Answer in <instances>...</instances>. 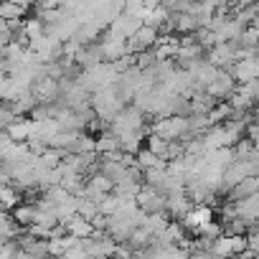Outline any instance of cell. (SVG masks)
Returning a JSON list of instances; mask_svg holds the SVG:
<instances>
[{
  "label": "cell",
  "instance_id": "6da1fadb",
  "mask_svg": "<svg viewBox=\"0 0 259 259\" xmlns=\"http://www.w3.org/2000/svg\"><path fill=\"white\" fill-rule=\"evenodd\" d=\"M150 135H160L168 143H183L186 138H191V117L183 114L158 117L150 127Z\"/></svg>",
  "mask_w": 259,
  "mask_h": 259
},
{
  "label": "cell",
  "instance_id": "7a4b0ae2",
  "mask_svg": "<svg viewBox=\"0 0 259 259\" xmlns=\"http://www.w3.org/2000/svg\"><path fill=\"white\" fill-rule=\"evenodd\" d=\"M236 84H239V81L234 79V74H231V71L219 69V76H216V79H213V81L206 87V92H208L216 102H229V99H231V94L239 89Z\"/></svg>",
  "mask_w": 259,
  "mask_h": 259
},
{
  "label": "cell",
  "instance_id": "3957f363",
  "mask_svg": "<svg viewBox=\"0 0 259 259\" xmlns=\"http://www.w3.org/2000/svg\"><path fill=\"white\" fill-rule=\"evenodd\" d=\"M102 54H104V61H109V64H117L119 59H124L127 54H130V44H127V38H122V36H117V33H112V31H107L104 36H102Z\"/></svg>",
  "mask_w": 259,
  "mask_h": 259
},
{
  "label": "cell",
  "instance_id": "277c9868",
  "mask_svg": "<svg viewBox=\"0 0 259 259\" xmlns=\"http://www.w3.org/2000/svg\"><path fill=\"white\" fill-rule=\"evenodd\" d=\"M158 41H160V31L158 28H153V26H143L133 38H130L127 44H130V54H143V51H150V49H155L158 46Z\"/></svg>",
  "mask_w": 259,
  "mask_h": 259
},
{
  "label": "cell",
  "instance_id": "5b68a950",
  "mask_svg": "<svg viewBox=\"0 0 259 259\" xmlns=\"http://www.w3.org/2000/svg\"><path fill=\"white\" fill-rule=\"evenodd\" d=\"M114 191V183L104 176V173H92L89 178H87V193H84V198H92V201H97V203H102L109 193Z\"/></svg>",
  "mask_w": 259,
  "mask_h": 259
},
{
  "label": "cell",
  "instance_id": "8992f818",
  "mask_svg": "<svg viewBox=\"0 0 259 259\" xmlns=\"http://www.w3.org/2000/svg\"><path fill=\"white\" fill-rule=\"evenodd\" d=\"M138 206L148 213H163V211H168V198H165V193H160L150 186H143V191L138 193Z\"/></svg>",
  "mask_w": 259,
  "mask_h": 259
},
{
  "label": "cell",
  "instance_id": "52a82bcc",
  "mask_svg": "<svg viewBox=\"0 0 259 259\" xmlns=\"http://www.w3.org/2000/svg\"><path fill=\"white\" fill-rule=\"evenodd\" d=\"M143 124H145V112L133 104L122 109V114L109 124V130H145Z\"/></svg>",
  "mask_w": 259,
  "mask_h": 259
},
{
  "label": "cell",
  "instance_id": "ba28073f",
  "mask_svg": "<svg viewBox=\"0 0 259 259\" xmlns=\"http://www.w3.org/2000/svg\"><path fill=\"white\" fill-rule=\"evenodd\" d=\"M33 94L38 97L41 104H56L61 99V84L54 76H44L33 84Z\"/></svg>",
  "mask_w": 259,
  "mask_h": 259
},
{
  "label": "cell",
  "instance_id": "9c48e42d",
  "mask_svg": "<svg viewBox=\"0 0 259 259\" xmlns=\"http://www.w3.org/2000/svg\"><path fill=\"white\" fill-rule=\"evenodd\" d=\"M145 26V21H140V18H135V16H130V13H119L114 21H112V26L107 28V31H112V33H117V36H122V38H133L140 28Z\"/></svg>",
  "mask_w": 259,
  "mask_h": 259
},
{
  "label": "cell",
  "instance_id": "30bf717a",
  "mask_svg": "<svg viewBox=\"0 0 259 259\" xmlns=\"http://www.w3.org/2000/svg\"><path fill=\"white\" fill-rule=\"evenodd\" d=\"M168 213L176 219V221H183L191 211H193V198L188 196V191H181V193H168Z\"/></svg>",
  "mask_w": 259,
  "mask_h": 259
},
{
  "label": "cell",
  "instance_id": "8fae6325",
  "mask_svg": "<svg viewBox=\"0 0 259 259\" xmlns=\"http://www.w3.org/2000/svg\"><path fill=\"white\" fill-rule=\"evenodd\" d=\"M211 221H213V208H211V206H193V211H191L181 224L196 236V234H198L203 226H208Z\"/></svg>",
  "mask_w": 259,
  "mask_h": 259
},
{
  "label": "cell",
  "instance_id": "7c38bea8",
  "mask_svg": "<svg viewBox=\"0 0 259 259\" xmlns=\"http://www.w3.org/2000/svg\"><path fill=\"white\" fill-rule=\"evenodd\" d=\"M76 64H79L81 69H92V66L104 64L102 44H87V46H81V51L76 54Z\"/></svg>",
  "mask_w": 259,
  "mask_h": 259
},
{
  "label": "cell",
  "instance_id": "4fadbf2b",
  "mask_svg": "<svg viewBox=\"0 0 259 259\" xmlns=\"http://www.w3.org/2000/svg\"><path fill=\"white\" fill-rule=\"evenodd\" d=\"M259 193V176H251L246 181H241L239 186H234L229 191V203H236V201H244V198H251Z\"/></svg>",
  "mask_w": 259,
  "mask_h": 259
},
{
  "label": "cell",
  "instance_id": "5bb4252c",
  "mask_svg": "<svg viewBox=\"0 0 259 259\" xmlns=\"http://www.w3.org/2000/svg\"><path fill=\"white\" fill-rule=\"evenodd\" d=\"M0 18H3V21H18V23H23V21L28 18V8L21 6V3H16V0H3V3H0Z\"/></svg>",
  "mask_w": 259,
  "mask_h": 259
},
{
  "label": "cell",
  "instance_id": "9a60e30c",
  "mask_svg": "<svg viewBox=\"0 0 259 259\" xmlns=\"http://www.w3.org/2000/svg\"><path fill=\"white\" fill-rule=\"evenodd\" d=\"M13 213V219L23 226V229H31L33 224H36V216H38V203H28V201H23L18 208H13L11 211Z\"/></svg>",
  "mask_w": 259,
  "mask_h": 259
},
{
  "label": "cell",
  "instance_id": "2e32d148",
  "mask_svg": "<svg viewBox=\"0 0 259 259\" xmlns=\"http://www.w3.org/2000/svg\"><path fill=\"white\" fill-rule=\"evenodd\" d=\"M211 254H213L216 259H231V256H239V254H236L234 236H231V234H221V236L213 241V246H211Z\"/></svg>",
  "mask_w": 259,
  "mask_h": 259
},
{
  "label": "cell",
  "instance_id": "e0dca14e",
  "mask_svg": "<svg viewBox=\"0 0 259 259\" xmlns=\"http://www.w3.org/2000/svg\"><path fill=\"white\" fill-rule=\"evenodd\" d=\"M234 160H236L234 148H221V150H208L206 153V163L213 165V168H221V170H226Z\"/></svg>",
  "mask_w": 259,
  "mask_h": 259
},
{
  "label": "cell",
  "instance_id": "ac0fdd59",
  "mask_svg": "<svg viewBox=\"0 0 259 259\" xmlns=\"http://www.w3.org/2000/svg\"><path fill=\"white\" fill-rule=\"evenodd\" d=\"M143 181H145V186H150V188H155V191L165 193V183H168V163H165V165H158V168L145 170Z\"/></svg>",
  "mask_w": 259,
  "mask_h": 259
},
{
  "label": "cell",
  "instance_id": "d6986e66",
  "mask_svg": "<svg viewBox=\"0 0 259 259\" xmlns=\"http://www.w3.org/2000/svg\"><path fill=\"white\" fill-rule=\"evenodd\" d=\"M21 234H23V226L13 219L11 211H3V216H0V236H3V241L18 239Z\"/></svg>",
  "mask_w": 259,
  "mask_h": 259
},
{
  "label": "cell",
  "instance_id": "ffe728a7",
  "mask_svg": "<svg viewBox=\"0 0 259 259\" xmlns=\"http://www.w3.org/2000/svg\"><path fill=\"white\" fill-rule=\"evenodd\" d=\"M23 191H18L13 183H3V188H0V201H3V211H13L23 203Z\"/></svg>",
  "mask_w": 259,
  "mask_h": 259
},
{
  "label": "cell",
  "instance_id": "44dd1931",
  "mask_svg": "<svg viewBox=\"0 0 259 259\" xmlns=\"http://www.w3.org/2000/svg\"><path fill=\"white\" fill-rule=\"evenodd\" d=\"M173 18H176V31L181 36H188V33H196L198 28H203L198 16H193V13H173Z\"/></svg>",
  "mask_w": 259,
  "mask_h": 259
},
{
  "label": "cell",
  "instance_id": "7402d4cb",
  "mask_svg": "<svg viewBox=\"0 0 259 259\" xmlns=\"http://www.w3.org/2000/svg\"><path fill=\"white\" fill-rule=\"evenodd\" d=\"M23 36H26V41H28V44H33V41L44 38V36H46V23H44L38 16L26 18V21H23Z\"/></svg>",
  "mask_w": 259,
  "mask_h": 259
},
{
  "label": "cell",
  "instance_id": "603a6c76",
  "mask_svg": "<svg viewBox=\"0 0 259 259\" xmlns=\"http://www.w3.org/2000/svg\"><path fill=\"white\" fill-rule=\"evenodd\" d=\"M66 231L69 234H74L76 239H89V236H94V224L89 221V219H84V216H76V219H71L69 224H66Z\"/></svg>",
  "mask_w": 259,
  "mask_h": 259
},
{
  "label": "cell",
  "instance_id": "cb8c5ba5",
  "mask_svg": "<svg viewBox=\"0 0 259 259\" xmlns=\"http://www.w3.org/2000/svg\"><path fill=\"white\" fill-rule=\"evenodd\" d=\"M117 150H122V143L112 130H107V133H102L97 138V153L99 155H109V153H117Z\"/></svg>",
  "mask_w": 259,
  "mask_h": 259
},
{
  "label": "cell",
  "instance_id": "d4e9b609",
  "mask_svg": "<svg viewBox=\"0 0 259 259\" xmlns=\"http://www.w3.org/2000/svg\"><path fill=\"white\" fill-rule=\"evenodd\" d=\"M145 229H150L153 231V236H160L168 226H170V219H168V211H163V213H148V219H145V224H143Z\"/></svg>",
  "mask_w": 259,
  "mask_h": 259
},
{
  "label": "cell",
  "instance_id": "484cf974",
  "mask_svg": "<svg viewBox=\"0 0 259 259\" xmlns=\"http://www.w3.org/2000/svg\"><path fill=\"white\" fill-rule=\"evenodd\" d=\"M168 160L165 158H160V155H155L150 148H145V150H140L138 153V165L143 168V173L145 170H150V168H158V165H165Z\"/></svg>",
  "mask_w": 259,
  "mask_h": 259
},
{
  "label": "cell",
  "instance_id": "4316f807",
  "mask_svg": "<svg viewBox=\"0 0 259 259\" xmlns=\"http://www.w3.org/2000/svg\"><path fill=\"white\" fill-rule=\"evenodd\" d=\"M148 148H150L155 155H160V158H165V160H168L170 143H168V140H163L160 135H148Z\"/></svg>",
  "mask_w": 259,
  "mask_h": 259
},
{
  "label": "cell",
  "instance_id": "83f0119b",
  "mask_svg": "<svg viewBox=\"0 0 259 259\" xmlns=\"http://www.w3.org/2000/svg\"><path fill=\"white\" fill-rule=\"evenodd\" d=\"M16 119H18V112L13 109V104L3 102V109H0V130H8Z\"/></svg>",
  "mask_w": 259,
  "mask_h": 259
},
{
  "label": "cell",
  "instance_id": "f1b7e54d",
  "mask_svg": "<svg viewBox=\"0 0 259 259\" xmlns=\"http://www.w3.org/2000/svg\"><path fill=\"white\" fill-rule=\"evenodd\" d=\"M18 254H21L18 239H11V241H3V244H0V259H18Z\"/></svg>",
  "mask_w": 259,
  "mask_h": 259
},
{
  "label": "cell",
  "instance_id": "f546056e",
  "mask_svg": "<svg viewBox=\"0 0 259 259\" xmlns=\"http://www.w3.org/2000/svg\"><path fill=\"white\" fill-rule=\"evenodd\" d=\"M239 89L254 102V104H259V79H254V81H246V84H239Z\"/></svg>",
  "mask_w": 259,
  "mask_h": 259
},
{
  "label": "cell",
  "instance_id": "4dcf8cb0",
  "mask_svg": "<svg viewBox=\"0 0 259 259\" xmlns=\"http://www.w3.org/2000/svg\"><path fill=\"white\" fill-rule=\"evenodd\" d=\"M251 122H256V124H259V104L251 109Z\"/></svg>",
  "mask_w": 259,
  "mask_h": 259
},
{
  "label": "cell",
  "instance_id": "1f68e13d",
  "mask_svg": "<svg viewBox=\"0 0 259 259\" xmlns=\"http://www.w3.org/2000/svg\"><path fill=\"white\" fill-rule=\"evenodd\" d=\"M249 28H251V31H254V33H256V36H259V16H256V18H254V23H251V26H249Z\"/></svg>",
  "mask_w": 259,
  "mask_h": 259
},
{
  "label": "cell",
  "instance_id": "d6a6232c",
  "mask_svg": "<svg viewBox=\"0 0 259 259\" xmlns=\"http://www.w3.org/2000/svg\"><path fill=\"white\" fill-rule=\"evenodd\" d=\"M221 3H226V6H231V3H236V0H221Z\"/></svg>",
  "mask_w": 259,
  "mask_h": 259
}]
</instances>
